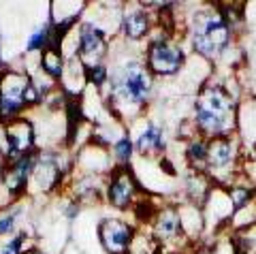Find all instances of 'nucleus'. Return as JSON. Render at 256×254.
I'll list each match as a JSON object with an SVG mask.
<instances>
[{
    "label": "nucleus",
    "mask_w": 256,
    "mask_h": 254,
    "mask_svg": "<svg viewBox=\"0 0 256 254\" xmlns=\"http://www.w3.org/2000/svg\"><path fill=\"white\" fill-rule=\"evenodd\" d=\"M184 56L182 47L175 45L166 38H154L148 47V70L160 77H173L178 75L184 66Z\"/></svg>",
    "instance_id": "nucleus-4"
},
{
    "label": "nucleus",
    "mask_w": 256,
    "mask_h": 254,
    "mask_svg": "<svg viewBox=\"0 0 256 254\" xmlns=\"http://www.w3.org/2000/svg\"><path fill=\"white\" fill-rule=\"evenodd\" d=\"M137 180L132 178V173L128 169H122V171H116L114 178H111L109 186H107V201L114 205L116 210H126L130 208L134 196H137Z\"/></svg>",
    "instance_id": "nucleus-6"
},
{
    "label": "nucleus",
    "mask_w": 256,
    "mask_h": 254,
    "mask_svg": "<svg viewBox=\"0 0 256 254\" xmlns=\"http://www.w3.org/2000/svg\"><path fill=\"white\" fill-rule=\"evenodd\" d=\"M18 216H20V210H11V212L0 214V235H6V233L13 231Z\"/></svg>",
    "instance_id": "nucleus-18"
},
{
    "label": "nucleus",
    "mask_w": 256,
    "mask_h": 254,
    "mask_svg": "<svg viewBox=\"0 0 256 254\" xmlns=\"http://www.w3.org/2000/svg\"><path fill=\"white\" fill-rule=\"evenodd\" d=\"M105 45H107L105 32H102L98 26H94V24H82L79 38H77V50L84 60L94 58V64H100L98 56L105 52Z\"/></svg>",
    "instance_id": "nucleus-9"
},
{
    "label": "nucleus",
    "mask_w": 256,
    "mask_h": 254,
    "mask_svg": "<svg viewBox=\"0 0 256 254\" xmlns=\"http://www.w3.org/2000/svg\"><path fill=\"white\" fill-rule=\"evenodd\" d=\"M250 190H246V188H235L233 192H230V205H233L235 210H242L244 205L250 201Z\"/></svg>",
    "instance_id": "nucleus-19"
},
{
    "label": "nucleus",
    "mask_w": 256,
    "mask_h": 254,
    "mask_svg": "<svg viewBox=\"0 0 256 254\" xmlns=\"http://www.w3.org/2000/svg\"><path fill=\"white\" fill-rule=\"evenodd\" d=\"M41 100V92L36 90L34 79L24 73H9L0 75V118L11 120L30 102Z\"/></svg>",
    "instance_id": "nucleus-3"
},
{
    "label": "nucleus",
    "mask_w": 256,
    "mask_h": 254,
    "mask_svg": "<svg viewBox=\"0 0 256 254\" xmlns=\"http://www.w3.org/2000/svg\"><path fill=\"white\" fill-rule=\"evenodd\" d=\"M32 178L43 190H52L60 184L62 171H60V162L52 156H41L36 158L34 169H32Z\"/></svg>",
    "instance_id": "nucleus-10"
},
{
    "label": "nucleus",
    "mask_w": 256,
    "mask_h": 254,
    "mask_svg": "<svg viewBox=\"0 0 256 254\" xmlns=\"http://www.w3.org/2000/svg\"><path fill=\"white\" fill-rule=\"evenodd\" d=\"M111 94L122 105L143 107L152 96V73L139 60H128L109 73Z\"/></svg>",
    "instance_id": "nucleus-1"
},
{
    "label": "nucleus",
    "mask_w": 256,
    "mask_h": 254,
    "mask_svg": "<svg viewBox=\"0 0 256 254\" xmlns=\"http://www.w3.org/2000/svg\"><path fill=\"white\" fill-rule=\"evenodd\" d=\"M230 43V22L222 13L201 11L192 20V47L205 58H218Z\"/></svg>",
    "instance_id": "nucleus-2"
},
{
    "label": "nucleus",
    "mask_w": 256,
    "mask_h": 254,
    "mask_svg": "<svg viewBox=\"0 0 256 254\" xmlns=\"http://www.w3.org/2000/svg\"><path fill=\"white\" fill-rule=\"evenodd\" d=\"M233 156H235L233 141L228 137H218L216 141H212L210 150H207V164L216 171L226 169V166L233 162Z\"/></svg>",
    "instance_id": "nucleus-13"
},
{
    "label": "nucleus",
    "mask_w": 256,
    "mask_h": 254,
    "mask_svg": "<svg viewBox=\"0 0 256 254\" xmlns=\"http://www.w3.org/2000/svg\"><path fill=\"white\" fill-rule=\"evenodd\" d=\"M132 150H134V141L130 137H120L116 144H114V154H116V160L122 162V164H128V160H130L132 156Z\"/></svg>",
    "instance_id": "nucleus-17"
},
{
    "label": "nucleus",
    "mask_w": 256,
    "mask_h": 254,
    "mask_svg": "<svg viewBox=\"0 0 256 254\" xmlns=\"http://www.w3.org/2000/svg\"><path fill=\"white\" fill-rule=\"evenodd\" d=\"M34 162H36V158H34V154L30 152V154L20 156L18 160H11L9 169H4L2 184H4V188L9 190L13 196H20L24 190L28 188V180L32 178Z\"/></svg>",
    "instance_id": "nucleus-7"
},
{
    "label": "nucleus",
    "mask_w": 256,
    "mask_h": 254,
    "mask_svg": "<svg viewBox=\"0 0 256 254\" xmlns=\"http://www.w3.org/2000/svg\"><path fill=\"white\" fill-rule=\"evenodd\" d=\"M24 240H26V235H24V233L18 235V237H13V240L2 248V252H0V254H24V252H22V244H24Z\"/></svg>",
    "instance_id": "nucleus-20"
},
{
    "label": "nucleus",
    "mask_w": 256,
    "mask_h": 254,
    "mask_svg": "<svg viewBox=\"0 0 256 254\" xmlns=\"http://www.w3.org/2000/svg\"><path fill=\"white\" fill-rule=\"evenodd\" d=\"M41 68L47 77L60 79L64 75V60L62 54L58 52V47H47V50L41 52Z\"/></svg>",
    "instance_id": "nucleus-15"
},
{
    "label": "nucleus",
    "mask_w": 256,
    "mask_h": 254,
    "mask_svg": "<svg viewBox=\"0 0 256 254\" xmlns=\"http://www.w3.org/2000/svg\"><path fill=\"white\" fill-rule=\"evenodd\" d=\"M207 150H210L207 141L194 139V141H190L186 148V158L190 162H207Z\"/></svg>",
    "instance_id": "nucleus-16"
},
{
    "label": "nucleus",
    "mask_w": 256,
    "mask_h": 254,
    "mask_svg": "<svg viewBox=\"0 0 256 254\" xmlns=\"http://www.w3.org/2000/svg\"><path fill=\"white\" fill-rule=\"evenodd\" d=\"M0 62H2V52H0Z\"/></svg>",
    "instance_id": "nucleus-22"
},
{
    "label": "nucleus",
    "mask_w": 256,
    "mask_h": 254,
    "mask_svg": "<svg viewBox=\"0 0 256 254\" xmlns=\"http://www.w3.org/2000/svg\"><path fill=\"white\" fill-rule=\"evenodd\" d=\"M122 28L128 41H141L150 30V18L143 9H132L130 13L124 15L122 20Z\"/></svg>",
    "instance_id": "nucleus-14"
},
{
    "label": "nucleus",
    "mask_w": 256,
    "mask_h": 254,
    "mask_svg": "<svg viewBox=\"0 0 256 254\" xmlns=\"http://www.w3.org/2000/svg\"><path fill=\"white\" fill-rule=\"evenodd\" d=\"M132 235L134 228L122 220L107 218L98 226V240L109 254H128L132 248Z\"/></svg>",
    "instance_id": "nucleus-5"
},
{
    "label": "nucleus",
    "mask_w": 256,
    "mask_h": 254,
    "mask_svg": "<svg viewBox=\"0 0 256 254\" xmlns=\"http://www.w3.org/2000/svg\"><path fill=\"white\" fill-rule=\"evenodd\" d=\"M184 231L182 226V218H180V212L178 210H160L158 212V218L154 222V233L160 242H166V240H173Z\"/></svg>",
    "instance_id": "nucleus-12"
},
{
    "label": "nucleus",
    "mask_w": 256,
    "mask_h": 254,
    "mask_svg": "<svg viewBox=\"0 0 256 254\" xmlns=\"http://www.w3.org/2000/svg\"><path fill=\"white\" fill-rule=\"evenodd\" d=\"M134 150L141 156H158L164 152V132L158 124L150 122L146 126V130H141V134L134 141Z\"/></svg>",
    "instance_id": "nucleus-11"
},
{
    "label": "nucleus",
    "mask_w": 256,
    "mask_h": 254,
    "mask_svg": "<svg viewBox=\"0 0 256 254\" xmlns=\"http://www.w3.org/2000/svg\"><path fill=\"white\" fill-rule=\"evenodd\" d=\"M26 254H43V252H38V250H28Z\"/></svg>",
    "instance_id": "nucleus-21"
},
{
    "label": "nucleus",
    "mask_w": 256,
    "mask_h": 254,
    "mask_svg": "<svg viewBox=\"0 0 256 254\" xmlns=\"http://www.w3.org/2000/svg\"><path fill=\"white\" fill-rule=\"evenodd\" d=\"M34 146V130L30 122H11L6 128V156L9 160H18L20 156L30 154Z\"/></svg>",
    "instance_id": "nucleus-8"
}]
</instances>
